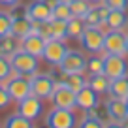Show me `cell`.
I'll list each match as a JSON object with an SVG mask.
<instances>
[{"instance_id":"cell-1","label":"cell","mask_w":128,"mask_h":128,"mask_svg":"<svg viewBox=\"0 0 128 128\" xmlns=\"http://www.w3.org/2000/svg\"><path fill=\"white\" fill-rule=\"evenodd\" d=\"M104 38H106V30L100 26H85L83 34L77 42H79L81 49L88 55H98L104 53Z\"/></svg>"},{"instance_id":"cell-2","label":"cell","mask_w":128,"mask_h":128,"mask_svg":"<svg viewBox=\"0 0 128 128\" xmlns=\"http://www.w3.org/2000/svg\"><path fill=\"white\" fill-rule=\"evenodd\" d=\"M79 117L76 115L74 109H64V108H55L45 115V126L47 128H77Z\"/></svg>"},{"instance_id":"cell-3","label":"cell","mask_w":128,"mask_h":128,"mask_svg":"<svg viewBox=\"0 0 128 128\" xmlns=\"http://www.w3.org/2000/svg\"><path fill=\"white\" fill-rule=\"evenodd\" d=\"M10 62H12L13 72L19 74V76H24V77H30L36 72H40V58L26 53V51H23V49L13 53L10 56Z\"/></svg>"},{"instance_id":"cell-4","label":"cell","mask_w":128,"mask_h":128,"mask_svg":"<svg viewBox=\"0 0 128 128\" xmlns=\"http://www.w3.org/2000/svg\"><path fill=\"white\" fill-rule=\"evenodd\" d=\"M30 79V90L34 96L42 98V100H51L53 92L56 87V79L51 74H44V72H36L34 76L28 77Z\"/></svg>"},{"instance_id":"cell-5","label":"cell","mask_w":128,"mask_h":128,"mask_svg":"<svg viewBox=\"0 0 128 128\" xmlns=\"http://www.w3.org/2000/svg\"><path fill=\"white\" fill-rule=\"evenodd\" d=\"M87 70V56L79 49H68L66 56L62 62L58 64V72L62 76H70V74H85Z\"/></svg>"},{"instance_id":"cell-6","label":"cell","mask_w":128,"mask_h":128,"mask_svg":"<svg viewBox=\"0 0 128 128\" xmlns=\"http://www.w3.org/2000/svg\"><path fill=\"white\" fill-rule=\"evenodd\" d=\"M68 49H70V47L66 45V40H55V38H51V40L45 42V47H44V55H42V58H44L47 64H51V66L58 68V64L62 62V58L66 56Z\"/></svg>"},{"instance_id":"cell-7","label":"cell","mask_w":128,"mask_h":128,"mask_svg":"<svg viewBox=\"0 0 128 128\" xmlns=\"http://www.w3.org/2000/svg\"><path fill=\"white\" fill-rule=\"evenodd\" d=\"M6 88H8L10 96H12V102H21L24 100L26 96L32 94L30 90V79L24 76H19V74H15V76H12L10 79L4 81Z\"/></svg>"},{"instance_id":"cell-8","label":"cell","mask_w":128,"mask_h":128,"mask_svg":"<svg viewBox=\"0 0 128 128\" xmlns=\"http://www.w3.org/2000/svg\"><path fill=\"white\" fill-rule=\"evenodd\" d=\"M104 53L106 55L126 56V32L124 30H106Z\"/></svg>"},{"instance_id":"cell-9","label":"cell","mask_w":128,"mask_h":128,"mask_svg":"<svg viewBox=\"0 0 128 128\" xmlns=\"http://www.w3.org/2000/svg\"><path fill=\"white\" fill-rule=\"evenodd\" d=\"M104 74L109 79L128 76V60L122 55H106L104 53Z\"/></svg>"},{"instance_id":"cell-10","label":"cell","mask_w":128,"mask_h":128,"mask_svg":"<svg viewBox=\"0 0 128 128\" xmlns=\"http://www.w3.org/2000/svg\"><path fill=\"white\" fill-rule=\"evenodd\" d=\"M17 113L26 117L28 120H38L44 115V100L34 96V94L26 96L24 100L17 102Z\"/></svg>"},{"instance_id":"cell-11","label":"cell","mask_w":128,"mask_h":128,"mask_svg":"<svg viewBox=\"0 0 128 128\" xmlns=\"http://www.w3.org/2000/svg\"><path fill=\"white\" fill-rule=\"evenodd\" d=\"M51 104L55 106V108L76 109V92L70 87H66L60 79H56L55 92H53V96H51Z\"/></svg>"},{"instance_id":"cell-12","label":"cell","mask_w":128,"mask_h":128,"mask_svg":"<svg viewBox=\"0 0 128 128\" xmlns=\"http://www.w3.org/2000/svg\"><path fill=\"white\" fill-rule=\"evenodd\" d=\"M76 108H79L81 111H90V109L100 108V94L96 90H92L88 87V83L85 85L81 90L76 92Z\"/></svg>"},{"instance_id":"cell-13","label":"cell","mask_w":128,"mask_h":128,"mask_svg":"<svg viewBox=\"0 0 128 128\" xmlns=\"http://www.w3.org/2000/svg\"><path fill=\"white\" fill-rule=\"evenodd\" d=\"M106 108V115H108L109 120H117V122H122L128 117V106L126 100L122 98H115V96H109L104 104Z\"/></svg>"},{"instance_id":"cell-14","label":"cell","mask_w":128,"mask_h":128,"mask_svg":"<svg viewBox=\"0 0 128 128\" xmlns=\"http://www.w3.org/2000/svg\"><path fill=\"white\" fill-rule=\"evenodd\" d=\"M108 13H109V8L100 2V4H92L90 10L87 12V15L83 17L85 19V24L87 26H100L106 30V19H108Z\"/></svg>"},{"instance_id":"cell-15","label":"cell","mask_w":128,"mask_h":128,"mask_svg":"<svg viewBox=\"0 0 128 128\" xmlns=\"http://www.w3.org/2000/svg\"><path fill=\"white\" fill-rule=\"evenodd\" d=\"M26 17L30 21H51L53 10L44 0H32L30 4H26Z\"/></svg>"},{"instance_id":"cell-16","label":"cell","mask_w":128,"mask_h":128,"mask_svg":"<svg viewBox=\"0 0 128 128\" xmlns=\"http://www.w3.org/2000/svg\"><path fill=\"white\" fill-rule=\"evenodd\" d=\"M45 42H47V40L42 38L40 34H28L26 38L21 40V49L26 51V53H30V55H34V56H38V58H42Z\"/></svg>"},{"instance_id":"cell-17","label":"cell","mask_w":128,"mask_h":128,"mask_svg":"<svg viewBox=\"0 0 128 128\" xmlns=\"http://www.w3.org/2000/svg\"><path fill=\"white\" fill-rule=\"evenodd\" d=\"M128 24L126 12L120 10H109L108 19H106V30H124Z\"/></svg>"},{"instance_id":"cell-18","label":"cell","mask_w":128,"mask_h":128,"mask_svg":"<svg viewBox=\"0 0 128 128\" xmlns=\"http://www.w3.org/2000/svg\"><path fill=\"white\" fill-rule=\"evenodd\" d=\"M10 34H13V36L19 38V40L26 38L28 34H32V21L28 19L26 15L24 17H15V19L12 21V32H10Z\"/></svg>"},{"instance_id":"cell-19","label":"cell","mask_w":128,"mask_h":128,"mask_svg":"<svg viewBox=\"0 0 128 128\" xmlns=\"http://www.w3.org/2000/svg\"><path fill=\"white\" fill-rule=\"evenodd\" d=\"M21 49V40L15 38L13 34H6V36H0V55L4 56H12L13 53H17Z\"/></svg>"},{"instance_id":"cell-20","label":"cell","mask_w":128,"mask_h":128,"mask_svg":"<svg viewBox=\"0 0 128 128\" xmlns=\"http://www.w3.org/2000/svg\"><path fill=\"white\" fill-rule=\"evenodd\" d=\"M88 87L96 90L98 94H109V87H111V79L106 74H98V76H88Z\"/></svg>"},{"instance_id":"cell-21","label":"cell","mask_w":128,"mask_h":128,"mask_svg":"<svg viewBox=\"0 0 128 128\" xmlns=\"http://www.w3.org/2000/svg\"><path fill=\"white\" fill-rule=\"evenodd\" d=\"M109 96L122 98V100L126 98V96H128V76H124V77H117V79H111Z\"/></svg>"},{"instance_id":"cell-22","label":"cell","mask_w":128,"mask_h":128,"mask_svg":"<svg viewBox=\"0 0 128 128\" xmlns=\"http://www.w3.org/2000/svg\"><path fill=\"white\" fill-rule=\"evenodd\" d=\"M60 76H62V74H60ZM60 81H62L66 87H70L74 92L81 90V88L88 83V79L85 77V74H70V76H62V77H60Z\"/></svg>"},{"instance_id":"cell-23","label":"cell","mask_w":128,"mask_h":128,"mask_svg":"<svg viewBox=\"0 0 128 128\" xmlns=\"http://www.w3.org/2000/svg\"><path fill=\"white\" fill-rule=\"evenodd\" d=\"M85 19L81 17H72L68 19V26H66V34H68V40H79L81 34L85 30Z\"/></svg>"},{"instance_id":"cell-24","label":"cell","mask_w":128,"mask_h":128,"mask_svg":"<svg viewBox=\"0 0 128 128\" xmlns=\"http://www.w3.org/2000/svg\"><path fill=\"white\" fill-rule=\"evenodd\" d=\"M85 72L88 76H98V74H104V53H98V55H88L87 56V70Z\"/></svg>"},{"instance_id":"cell-25","label":"cell","mask_w":128,"mask_h":128,"mask_svg":"<svg viewBox=\"0 0 128 128\" xmlns=\"http://www.w3.org/2000/svg\"><path fill=\"white\" fill-rule=\"evenodd\" d=\"M4 128H34V120H28L26 117L13 113L4 120Z\"/></svg>"},{"instance_id":"cell-26","label":"cell","mask_w":128,"mask_h":128,"mask_svg":"<svg viewBox=\"0 0 128 128\" xmlns=\"http://www.w3.org/2000/svg\"><path fill=\"white\" fill-rule=\"evenodd\" d=\"M51 38L55 40H68V34H66V26H68V21L62 19H51Z\"/></svg>"},{"instance_id":"cell-27","label":"cell","mask_w":128,"mask_h":128,"mask_svg":"<svg viewBox=\"0 0 128 128\" xmlns=\"http://www.w3.org/2000/svg\"><path fill=\"white\" fill-rule=\"evenodd\" d=\"M90 6H92V4L88 2V0H72V2H70L72 15H74V17H81V19L87 15V12L90 10Z\"/></svg>"},{"instance_id":"cell-28","label":"cell","mask_w":128,"mask_h":128,"mask_svg":"<svg viewBox=\"0 0 128 128\" xmlns=\"http://www.w3.org/2000/svg\"><path fill=\"white\" fill-rule=\"evenodd\" d=\"M104 122L106 120H102L100 117H92L85 113V117L77 122V128H104Z\"/></svg>"},{"instance_id":"cell-29","label":"cell","mask_w":128,"mask_h":128,"mask_svg":"<svg viewBox=\"0 0 128 128\" xmlns=\"http://www.w3.org/2000/svg\"><path fill=\"white\" fill-rule=\"evenodd\" d=\"M12 76H15V72H13V68H12L10 58L4 56V55H0V83H4V81L10 79Z\"/></svg>"},{"instance_id":"cell-30","label":"cell","mask_w":128,"mask_h":128,"mask_svg":"<svg viewBox=\"0 0 128 128\" xmlns=\"http://www.w3.org/2000/svg\"><path fill=\"white\" fill-rule=\"evenodd\" d=\"M72 10H70V4H62L58 2L56 8H53V19H62V21H68L72 19Z\"/></svg>"},{"instance_id":"cell-31","label":"cell","mask_w":128,"mask_h":128,"mask_svg":"<svg viewBox=\"0 0 128 128\" xmlns=\"http://www.w3.org/2000/svg\"><path fill=\"white\" fill-rule=\"evenodd\" d=\"M12 15L8 10H0V36H6L12 32Z\"/></svg>"},{"instance_id":"cell-32","label":"cell","mask_w":128,"mask_h":128,"mask_svg":"<svg viewBox=\"0 0 128 128\" xmlns=\"http://www.w3.org/2000/svg\"><path fill=\"white\" fill-rule=\"evenodd\" d=\"M109 10H120V12H126L128 10V0H102Z\"/></svg>"},{"instance_id":"cell-33","label":"cell","mask_w":128,"mask_h":128,"mask_svg":"<svg viewBox=\"0 0 128 128\" xmlns=\"http://www.w3.org/2000/svg\"><path fill=\"white\" fill-rule=\"evenodd\" d=\"M12 104V96H10L8 88H6L4 83H0V109H6Z\"/></svg>"},{"instance_id":"cell-34","label":"cell","mask_w":128,"mask_h":128,"mask_svg":"<svg viewBox=\"0 0 128 128\" xmlns=\"http://www.w3.org/2000/svg\"><path fill=\"white\" fill-rule=\"evenodd\" d=\"M8 12H10V15H12V19H15V17H24V15H26V6L19 2V4L12 6Z\"/></svg>"},{"instance_id":"cell-35","label":"cell","mask_w":128,"mask_h":128,"mask_svg":"<svg viewBox=\"0 0 128 128\" xmlns=\"http://www.w3.org/2000/svg\"><path fill=\"white\" fill-rule=\"evenodd\" d=\"M21 0H0V6H4V8H12V6H15V4H19Z\"/></svg>"},{"instance_id":"cell-36","label":"cell","mask_w":128,"mask_h":128,"mask_svg":"<svg viewBox=\"0 0 128 128\" xmlns=\"http://www.w3.org/2000/svg\"><path fill=\"white\" fill-rule=\"evenodd\" d=\"M104 128H122V124L117 122V120H106V122H104Z\"/></svg>"},{"instance_id":"cell-37","label":"cell","mask_w":128,"mask_h":128,"mask_svg":"<svg viewBox=\"0 0 128 128\" xmlns=\"http://www.w3.org/2000/svg\"><path fill=\"white\" fill-rule=\"evenodd\" d=\"M44 2H45V4H47L49 6V8H56V4H58V0H44Z\"/></svg>"},{"instance_id":"cell-38","label":"cell","mask_w":128,"mask_h":128,"mask_svg":"<svg viewBox=\"0 0 128 128\" xmlns=\"http://www.w3.org/2000/svg\"><path fill=\"white\" fill-rule=\"evenodd\" d=\"M120 124H122V128H128V117H126V119H124Z\"/></svg>"},{"instance_id":"cell-39","label":"cell","mask_w":128,"mask_h":128,"mask_svg":"<svg viewBox=\"0 0 128 128\" xmlns=\"http://www.w3.org/2000/svg\"><path fill=\"white\" fill-rule=\"evenodd\" d=\"M88 2H90V4H100L102 0H88Z\"/></svg>"},{"instance_id":"cell-40","label":"cell","mask_w":128,"mask_h":128,"mask_svg":"<svg viewBox=\"0 0 128 128\" xmlns=\"http://www.w3.org/2000/svg\"><path fill=\"white\" fill-rule=\"evenodd\" d=\"M126 56H128V32H126Z\"/></svg>"},{"instance_id":"cell-41","label":"cell","mask_w":128,"mask_h":128,"mask_svg":"<svg viewBox=\"0 0 128 128\" xmlns=\"http://www.w3.org/2000/svg\"><path fill=\"white\" fill-rule=\"evenodd\" d=\"M58 2H62V4H70L72 0H58Z\"/></svg>"},{"instance_id":"cell-42","label":"cell","mask_w":128,"mask_h":128,"mask_svg":"<svg viewBox=\"0 0 128 128\" xmlns=\"http://www.w3.org/2000/svg\"><path fill=\"white\" fill-rule=\"evenodd\" d=\"M124 100H126V106H128V96H126V98H124Z\"/></svg>"},{"instance_id":"cell-43","label":"cell","mask_w":128,"mask_h":128,"mask_svg":"<svg viewBox=\"0 0 128 128\" xmlns=\"http://www.w3.org/2000/svg\"><path fill=\"white\" fill-rule=\"evenodd\" d=\"M0 128H4V126H2V124H0Z\"/></svg>"},{"instance_id":"cell-44","label":"cell","mask_w":128,"mask_h":128,"mask_svg":"<svg viewBox=\"0 0 128 128\" xmlns=\"http://www.w3.org/2000/svg\"><path fill=\"white\" fill-rule=\"evenodd\" d=\"M126 28H128V24H126Z\"/></svg>"}]
</instances>
